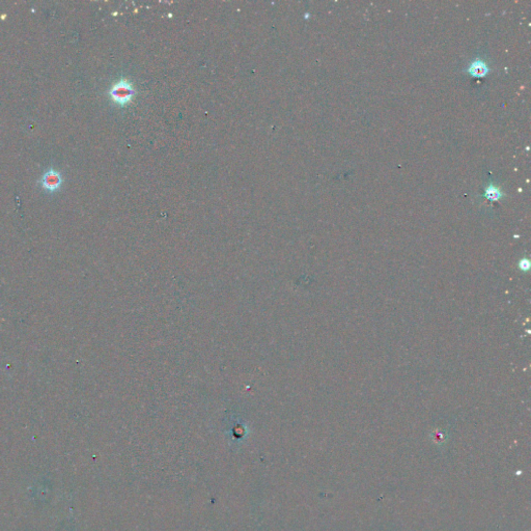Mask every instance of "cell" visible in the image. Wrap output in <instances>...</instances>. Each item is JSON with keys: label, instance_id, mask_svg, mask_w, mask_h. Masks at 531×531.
I'll use <instances>...</instances> for the list:
<instances>
[{"label": "cell", "instance_id": "7a4b0ae2", "mask_svg": "<svg viewBox=\"0 0 531 531\" xmlns=\"http://www.w3.org/2000/svg\"><path fill=\"white\" fill-rule=\"evenodd\" d=\"M41 182H42V187L45 190L53 192L60 188L61 184H62V178L58 171L54 169H50L43 175Z\"/></svg>", "mask_w": 531, "mask_h": 531}, {"label": "cell", "instance_id": "3957f363", "mask_svg": "<svg viewBox=\"0 0 531 531\" xmlns=\"http://www.w3.org/2000/svg\"><path fill=\"white\" fill-rule=\"evenodd\" d=\"M489 71V68L487 66V64L484 63L483 61L481 60H476L474 61L471 66L469 67L468 72L472 75V76H475V77H481V76H484Z\"/></svg>", "mask_w": 531, "mask_h": 531}, {"label": "cell", "instance_id": "277c9868", "mask_svg": "<svg viewBox=\"0 0 531 531\" xmlns=\"http://www.w3.org/2000/svg\"><path fill=\"white\" fill-rule=\"evenodd\" d=\"M484 196H486L490 200H498L502 196V193L496 186H493V185H491V186H489L487 188L486 192H484Z\"/></svg>", "mask_w": 531, "mask_h": 531}, {"label": "cell", "instance_id": "6da1fadb", "mask_svg": "<svg viewBox=\"0 0 531 531\" xmlns=\"http://www.w3.org/2000/svg\"><path fill=\"white\" fill-rule=\"evenodd\" d=\"M134 94L135 91L133 89L132 84L124 80L115 83L109 91V95L112 101L121 106H124L127 103H129Z\"/></svg>", "mask_w": 531, "mask_h": 531}]
</instances>
